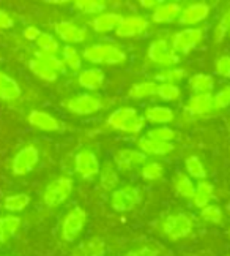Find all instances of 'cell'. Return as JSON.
<instances>
[{
  "instance_id": "cell-1",
  "label": "cell",
  "mask_w": 230,
  "mask_h": 256,
  "mask_svg": "<svg viewBox=\"0 0 230 256\" xmlns=\"http://www.w3.org/2000/svg\"><path fill=\"white\" fill-rule=\"evenodd\" d=\"M106 124L109 128H112L115 132H122L128 134H139L145 126V119H144V116L137 112V110H134V108L123 106L109 114Z\"/></svg>"
},
{
  "instance_id": "cell-2",
  "label": "cell",
  "mask_w": 230,
  "mask_h": 256,
  "mask_svg": "<svg viewBox=\"0 0 230 256\" xmlns=\"http://www.w3.org/2000/svg\"><path fill=\"white\" fill-rule=\"evenodd\" d=\"M82 57L90 64L101 65H118L126 60V52L118 44L112 43H96L85 46Z\"/></svg>"
},
{
  "instance_id": "cell-3",
  "label": "cell",
  "mask_w": 230,
  "mask_h": 256,
  "mask_svg": "<svg viewBox=\"0 0 230 256\" xmlns=\"http://www.w3.org/2000/svg\"><path fill=\"white\" fill-rule=\"evenodd\" d=\"M163 234L171 240H180L188 238L194 230V220L185 212L169 215L163 222Z\"/></svg>"
},
{
  "instance_id": "cell-4",
  "label": "cell",
  "mask_w": 230,
  "mask_h": 256,
  "mask_svg": "<svg viewBox=\"0 0 230 256\" xmlns=\"http://www.w3.org/2000/svg\"><path fill=\"white\" fill-rule=\"evenodd\" d=\"M73 185H74L73 179H69V177L66 176L57 177L55 180H52L44 188L43 193L44 204L47 208H57V206L63 204L69 198V194L73 193Z\"/></svg>"
},
{
  "instance_id": "cell-5",
  "label": "cell",
  "mask_w": 230,
  "mask_h": 256,
  "mask_svg": "<svg viewBox=\"0 0 230 256\" xmlns=\"http://www.w3.org/2000/svg\"><path fill=\"white\" fill-rule=\"evenodd\" d=\"M85 223H87V212L82 208H79V206L73 208L62 220V226H60L62 239L68 244L74 242L81 236Z\"/></svg>"
},
{
  "instance_id": "cell-6",
  "label": "cell",
  "mask_w": 230,
  "mask_h": 256,
  "mask_svg": "<svg viewBox=\"0 0 230 256\" xmlns=\"http://www.w3.org/2000/svg\"><path fill=\"white\" fill-rule=\"evenodd\" d=\"M141 200H142V194L137 186L123 185L112 192L111 206L117 212H128V210H133L137 204H141Z\"/></svg>"
},
{
  "instance_id": "cell-7",
  "label": "cell",
  "mask_w": 230,
  "mask_h": 256,
  "mask_svg": "<svg viewBox=\"0 0 230 256\" xmlns=\"http://www.w3.org/2000/svg\"><path fill=\"white\" fill-rule=\"evenodd\" d=\"M147 56L150 58V62L166 68L180 62V57L172 49V44H169V42L164 40V38H158V40L150 43Z\"/></svg>"
},
{
  "instance_id": "cell-8",
  "label": "cell",
  "mask_w": 230,
  "mask_h": 256,
  "mask_svg": "<svg viewBox=\"0 0 230 256\" xmlns=\"http://www.w3.org/2000/svg\"><path fill=\"white\" fill-rule=\"evenodd\" d=\"M66 104V110L73 114L77 116H90V114H95L103 108V102L101 98L95 94H79L71 96L69 100L65 103Z\"/></svg>"
},
{
  "instance_id": "cell-9",
  "label": "cell",
  "mask_w": 230,
  "mask_h": 256,
  "mask_svg": "<svg viewBox=\"0 0 230 256\" xmlns=\"http://www.w3.org/2000/svg\"><path fill=\"white\" fill-rule=\"evenodd\" d=\"M39 162V152L35 146L28 144L24 146L22 149H19L16 155L11 160V172L14 176H25L30 171H33V168Z\"/></svg>"
},
{
  "instance_id": "cell-10",
  "label": "cell",
  "mask_w": 230,
  "mask_h": 256,
  "mask_svg": "<svg viewBox=\"0 0 230 256\" xmlns=\"http://www.w3.org/2000/svg\"><path fill=\"white\" fill-rule=\"evenodd\" d=\"M204 40V30L197 27H186L172 36V49L180 54H188Z\"/></svg>"
},
{
  "instance_id": "cell-11",
  "label": "cell",
  "mask_w": 230,
  "mask_h": 256,
  "mask_svg": "<svg viewBox=\"0 0 230 256\" xmlns=\"http://www.w3.org/2000/svg\"><path fill=\"white\" fill-rule=\"evenodd\" d=\"M74 168L77 174L85 180H92L96 176H99L101 171V164H99L98 156L88 149H82L81 152H77L74 158Z\"/></svg>"
},
{
  "instance_id": "cell-12",
  "label": "cell",
  "mask_w": 230,
  "mask_h": 256,
  "mask_svg": "<svg viewBox=\"0 0 230 256\" xmlns=\"http://www.w3.org/2000/svg\"><path fill=\"white\" fill-rule=\"evenodd\" d=\"M147 28H148V19L145 16L129 14V16H123L115 34L120 38H134V36L142 35Z\"/></svg>"
},
{
  "instance_id": "cell-13",
  "label": "cell",
  "mask_w": 230,
  "mask_h": 256,
  "mask_svg": "<svg viewBox=\"0 0 230 256\" xmlns=\"http://www.w3.org/2000/svg\"><path fill=\"white\" fill-rule=\"evenodd\" d=\"M54 30L58 35V38L66 44H79V43H84L85 38H87V30L84 27L77 26L76 22L71 21H60L54 26Z\"/></svg>"
},
{
  "instance_id": "cell-14",
  "label": "cell",
  "mask_w": 230,
  "mask_h": 256,
  "mask_svg": "<svg viewBox=\"0 0 230 256\" xmlns=\"http://www.w3.org/2000/svg\"><path fill=\"white\" fill-rule=\"evenodd\" d=\"M115 164L118 171H133L139 166L147 163V155H144L139 149H122L115 154Z\"/></svg>"
},
{
  "instance_id": "cell-15",
  "label": "cell",
  "mask_w": 230,
  "mask_h": 256,
  "mask_svg": "<svg viewBox=\"0 0 230 256\" xmlns=\"http://www.w3.org/2000/svg\"><path fill=\"white\" fill-rule=\"evenodd\" d=\"M210 12H212V8H210L208 4H204V2L189 4L188 6H185L182 10V14H180V18H178V22L183 24V26H188V27H193L199 22L205 21L210 14Z\"/></svg>"
},
{
  "instance_id": "cell-16",
  "label": "cell",
  "mask_w": 230,
  "mask_h": 256,
  "mask_svg": "<svg viewBox=\"0 0 230 256\" xmlns=\"http://www.w3.org/2000/svg\"><path fill=\"white\" fill-rule=\"evenodd\" d=\"M182 5L175 4V2H166V4H159L152 13V21L156 24H169L174 22L182 14Z\"/></svg>"
},
{
  "instance_id": "cell-17",
  "label": "cell",
  "mask_w": 230,
  "mask_h": 256,
  "mask_svg": "<svg viewBox=\"0 0 230 256\" xmlns=\"http://www.w3.org/2000/svg\"><path fill=\"white\" fill-rule=\"evenodd\" d=\"M28 122L30 125H33L38 130L43 132H57L60 130V122L57 117H54L52 114H49L46 111H39V110H33L28 114Z\"/></svg>"
},
{
  "instance_id": "cell-18",
  "label": "cell",
  "mask_w": 230,
  "mask_h": 256,
  "mask_svg": "<svg viewBox=\"0 0 230 256\" xmlns=\"http://www.w3.org/2000/svg\"><path fill=\"white\" fill-rule=\"evenodd\" d=\"M137 147L144 155H167L174 150V144L172 142H161V141H155L152 138L141 136L137 140Z\"/></svg>"
},
{
  "instance_id": "cell-19",
  "label": "cell",
  "mask_w": 230,
  "mask_h": 256,
  "mask_svg": "<svg viewBox=\"0 0 230 256\" xmlns=\"http://www.w3.org/2000/svg\"><path fill=\"white\" fill-rule=\"evenodd\" d=\"M77 81L84 88H87L88 92H95L104 86L106 76L103 70H99V68H85V70L79 73Z\"/></svg>"
},
{
  "instance_id": "cell-20",
  "label": "cell",
  "mask_w": 230,
  "mask_h": 256,
  "mask_svg": "<svg viewBox=\"0 0 230 256\" xmlns=\"http://www.w3.org/2000/svg\"><path fill=\"white\" fill-rule=\"evenodd\" d=\"M144 119L153 125L163 126V125L174 122L175 112L172 108H169V106H148L145 110Z\"/></svg>"
},
{
  "instance_id": "cell-21",
  "label": "cell",
  "mask_w": 230,
  "mask_h": 256,
  "mask_svg": "<svg viewBox=\"0 0 230 256\" xmlns=\"http://www.w3.org/2000/svg\"><path fill=\"white\" fill-rule=\"evenodd\" d=\"M123 16L120 13H101L93 18L92 21V28L96 34H109L117 30L118 24L122 22Z\"/></svg>"
},
{
  "instance_id": "cell-22",
  "label": "cell",
  "mask_w": 230,
  "mask_h": 256,
  "mask_svg": "<svg viewBox=\"0 0 230 256\" xmlns=\"http://www.w3.org/2000/svg\"><path fill=\"white\" fill-rule=\"evenodd\" d=\"M215 110V103H213V95H193L188 100L186 104V112L191 116H205L208 112H212Z\"/></svg>"
},
{
  "instance_id": "cell-23",
  "label": "cell",
  "mask_w": 230,
  "mask_h": 256,
  "mask_svg": "<svg viewBox=\"0 0 230 256\" xmlns=\"http://www.w3.org/2000/svg\"><path fill=\"white\" fill-rule=\"evenodd\" d=\"M104 254H106V242L101 238L85 239L71 253V256H104Z\"/></svg>"
},
{
  "instance_id": "cell-24",
  "label": "cell",
  "mask_w": 230,
  "mask_h": 256,
  "mask_svg": "<svg viewBox=\"0 0 230 256\" xmlns=\"http://www.w3.org/2000/svg\"><path fill=\"white\" fill-rule=\"evenodd\" d=\"M22 90L14 78L0 70V100L2 102H14L21 96Z\"/></svg>"
},
{
  "instance_id": "cell-25",
  "label": "cell",
  "mask_w": 230,
  "mask_h": 256,
  "mask_svg": "<svg viewBox=\"0 0 230 256\" xmlns=\"http://www.w3.org/2000/svg\"><path fill=\"white\" fill-rule=\"evenodd\" d=\"M215 88V80L210 74L197 73L189 78V90L194 95H208Z\"/></svg>"
},
{
  "instance_id": "cell-26",
  "label": "cell",
  "mask_w": 230,
  "mask_h": 256,
  "mask_svg": "<svg viewBox=\"0 0 230 256\" xmlns=\"http://www.w3.org/2000/svg\"><path fill=\"white\" fill-rule=\"evenodd\" d=\"M213 185L210 184L208 180H201L197 185H196V190H194V194H193V202L196 208L199 209H204L210 204V201L213 200Z\"/></svg>"
},
{
  "instance_id": "cell-27",
  "label": "cell",
  "mask_w": 230,
  "mask_h": 256,
  "mask_svg": "<svg viewBox=\"0 0 230 256\" xmlns=\"http://www.w3.org/2000/svg\"><path fill=\"white\" fill-rule=\"evenodd\" d=\"M172 184H174V190L178 196H182V198H185V200H193L196 185L188 174H185V172L175 174Z\"/></svg>"
},
{
  "instance_id": "cell-28",
  "label": "cell",
  "mask_w": 230,
  "mask_h": 256,
  "mask_svg": "<svg viewBox=\"0 0 230 256\" xmlns=\"http://www.w3.org/2000/svg\"><path fill=\"white\" fill-rule=\"evenodd\" d=\"M21 228V218L16 215H5L0 216V244H5L8 239H11L13 236Z\"/></svg>"
},
{
  "instance_id": "cell-29",
  "label": "cell",
  "mask_w": 230,
  "mask_h": 256,
  "mask_svg": "<svg viewBox=\"0 0 230 256\" xmlns=\"http://www.w3.org/2000/svg\"><path fill=\"white\" fill-rule=\"evenodd\" d=\"M28 68L36 78H39V80H43L46 82L55 81L57 76H58V73L54 70V68H51L47 64H44L43 60H39V58H36V57L28 62Z\"/></svg>"
},
{
  "instance_id": "cell-30",
  "label": "cell",
  "mask_w": 230,
  "mask_h": 256,
  "mask_svg": "<svg viewBox=\"0 0 230 256\" xmlns=\"http://www.w3.org/2000/svg\"><path fill=\"white\" fill-rule=\"evenodd\" d=\"M156 90H158V84L155 81H142L129 88L128 96L133 98V100H144V98L156 95Z\"/></svg>"
},
{
  "instance_id": "cell-31",
  "label": "cell",
  "mask_w": 230,
  "mask_h": 256,
  "mask_svg": "<svg viewBox=\"0 0 230 256\" xmlns=\"http://www.w3.org/2000/svg\"><path fill=\"white\" fill-rule=\"evenodd\" d=\"M62 62L71 72H79L82 68V54L71 44H66L62 49Z\"/></svg>"
},
{
  "instance_id": "cell-32",
  "label": "cell",
  "mask_w": 230,
  "mask_h": 256,
  "mask_svg": "<svg viewBox=\"0 0 230 256\" xmlns=\"http://www.w3.org/2000/svg\"><path fill=\"white\" fill-rule=\"evenodd\" d=\"M30 204V196L25 193H16V194H8L3 200V209L9 214L22 212L27 206Z\"/></svg>"
},
{
  "instance_id": "cell-33",
  "label": "cell",
  "mask_w": 230,
  "mask_h": 256,
  "mask_svg": "<svg viewBox=\"0 0 230 256\" xmlns=\"http://www.w3.org/2000/svg\"><path fill=\"white\" fill-rule=\"evenodd\" d=\"M185 168L188 176L191 179H197V180H205L207 177V170L202 163V160L199 158L197 155H189L188 158L185 160Z\"/></svg>"
},
{
  "instance_id": "cell-34",
  "label": "cell",
  "mask_w": 230,
  "mask_h": 256,
  "mask_svg": "<svg viewBox=\"0 0 230 256\" xmlns=\"http://www.w3.org/2000/svg\"><path fill=\"white\" fill-rule=\"evenodd\" d=\"M36 46L39 52L49 54V56H57V52L60 51V44L57 42V38L46 32L39 34V36L36 38Z\"/></svg>"
},
{
  "instance_id": "cell-35",
  "label": "cell",
  "mask_w": 230,
  "mask_h": 256,
  "mask_svg": "<svg viewBox=\"0 0 230 256\" xmlns=\"http://www.w3.org/2000/svg\"><path fill=\"white\" fill-rule=\"evenodd\" d=\"M99 182H101V186L104 190H115L118 185V174L117 170L111 163H106L103 166V170L99 171Z\"/></svg>"
},
{
  "instance_id": "cell-36",
  "label": "cell",
  "mask_w": 230,
  "mask_h": 256,
  "mask_svg": "<svg viewBox=\"0 0 230 256\" xmlns=\"http://www.w3.org/2000/svg\"><path fill=\"white\" fill-rule=\"evenodd\" d=\"M186 78V70L185 68H166V70L159 72L156 74V81L161 84H175L183 81Z\"/></svg>"
},
{
  "instance_id": "cell-37",
  "label": "cell",
  "mask_w": 230,
  "mask_h": 256,
  "mask_svg": "<svg viewBox=\"0 0 230 256\" xmlns=\"http://www.w3.org/2000/svg\"><path fill=\"white\" fill-rule=\"evenodd\" d=\"M77 12H81L84 14H101L106 10V4L104 2H98V0H79V2L74 4Z\"/></svg>"
},
{
  "instance_id": "cell-38",
  "label": "cell",
  "mask_w": 230,
  "mask_h": 256,
  "mask_svg": "<svg viewBox=\"0 0 230 256\" xmlns=\"http://www.w3.org/2000/svg\"><path fill=\"white\" fill-rule=\"evenodd\" d=\"M156 95L161 98L163 102H178L180 96H182V88L175 84H159Z\"/></svg>"
},
{
  "instance_id": "cell-39",
  "label": "cell",
  "mask_w": 230,
  "mask_h": 256,
  "mask_svg": "<svg viewBox=\"0 0 230 256\" xmlns=\"http://www.w3.org/2000/svg\"><path fill=\"white\" fill-rule=\"evenodd\" d=\"M147 136L152 138V140H155V141L172 142L177 138V133H175V130H172L171 126L163 125V126H155V128H152V130H148Z\"/></svg>"
},
{
  "instance_id": "cell-40",
  "label": "cell",
  "mask_w": 230,
  "mask_h": 256,
  "mask_svg": "<svg viewBox=\"0 0 230 256\" xmlns=\"http://www.w3.org/2000/svg\"><path fill=\"white\" fill-rule=\"evenodd\" d=\"M201 216L205 222L212 223V224H221L224 220L223 209L216 204H208L207 208L201 209Z\"/></svg>"
},
{
  "instance_id": "cell-41",
  "label": "cell",
  "mask_w": 230,
  "mask_h": 256,
  "mask_svg": "<svg viewBox=\"0 0 230 256\" xmlns=\"http://www.w3.org/2000/svg\"><path fill=\"white\" fill-rule=\"evenodd\" d=\"M230 32V8L227 10V12L219 18L218 24L215 26V32H213V40L216 43H221L226 35Z\"/></svg>"
},
{
  "instance_id": "cell-42",
  "label": "cell",
  "mask_w": 230,
  "mask_h": 256,
  "mask_svg": "<svg viewBox=\"0 0 230 256\" xmlns=\"http://www.w3.org/2000/svg\"><path fill=\"white\" fill-rule=\"evenodd\" d=\"M164 174V168L158 162H147L142 170H141V176L144 177L145 180H159Z\"/></svg>"
},
{
  "instance_id": "cell-43",
  "label": "cell",
  "mask_w": 230,
  "mask_h": 256,
  "mask_svg": "<svg viewBox=\"0 0 230 256\" xmlns=\"http://www.w3.org/2000/svg\"><path fill=\"white\" fill-rule=\"evenodd\" d=\"M213 103H215V110H226V108L230 106V84L219 88L213 95Z\"/></svg>"
},
{
  "instance_id": "cell-44",
  "label": "cell",
  "mask_w": 230,
  "mask_h": 256,
  "mask_svg": "<svg viewBox=\"0 0 230 256\" xmlns=\"http://www.w3.org/2000/svg\"><path fill=\"white\" fill-rule=\"evenodd\" d=\"M163 253V248L158 244H147L142 247H137L131 252H128L125 256H159Z\"/></svg>"
},
{
  "instance_id": "cell-45",
  "label": "cell",
  "mask_w": 230,
  "mask_h": 256,
  "mask_svg": "<svg viewBox=\"0 0 230 256\" xmlns=\"http://www.w3.org/2000/svg\"><path fill=\"white\" fill-rule=\"evenodd\" d=\"M35 57L39 58V60H43L44 64H47L51 68H54L57 73H62L65 70V65L62 62V58H58L57 56H49V54H43V52L36 51Z\"/></svg>"
},
{
  "instance_id": "cell-46",
  "label": "cell",
  "mask_w": 230,
  "mask_h": 256,
  "mask_svg": "<svg viewBox=\"0 0 230 256\" xmlns=\"http://www.w3.org/2000/svg\"><path fill=\"white\" fill-rule=\"evenodd\" d=\"M216 68V74H219L221 78H230V56L224 54L216 60L215 64Z\"/></svg>"
},
{
  "instance_id": "cell-47",
  "label": "cell",
  "mask_w": 230,
  "mask_h": 256,
  "mask_svg": "<svg viewBox=\"0 0 230 256\" xmlns=\"http://www.w3.org/2000/svg\"><path fill=\"white\" fill-rule=\"evenodd\" d=\"M14 26L13 18L5 10H0V28H11Z\"/></svg>"
},
{
  "instance_id": "cell-48",
  "label": "cell",
  "mask_w": 230,
  "mask_h": 256,
  "mask_svg": "<svg viewBox=\"0 0 230 256\" xmlns=\"http://www.w3.org/2000/svg\"><path fill=\"white\" fill-rule=\"evenodd\" d=\"M39 32L36 27H33V26H28V27H25L24 28V32H22V35H24V38H27L28 42H36V38L39 36Z\"/></svg>"
},
{
  "instance_id": "cell-49",
  "label": "cell",
  "mask_w": 230,
  "mask_h": 256,
  "mask_svg": "<svg viewBox=\"0 0 230 256\" xmlns=\"http://www.w3.org/2000/svg\"><path fill=\"white\" fill-rule=\"evenodd\" d=\"M142 5L144 6H155L156 8V4L155 2H142Z\"/></svg>"
},
{
  "instance_id": "cell-50",
  "label": "cell",
  "mask_w": 230,
  "mask_h": 256,
  "mask_svg": "<svg viewBox=\"0 0 230 256\" xmlns=\"http://www.w3.org/2000/svg\"><path fill=\"white\" fill-rule=\"evenodd\" d=\"M229 236H230V230H229Z\"/></svg>"
}]
</instances>
